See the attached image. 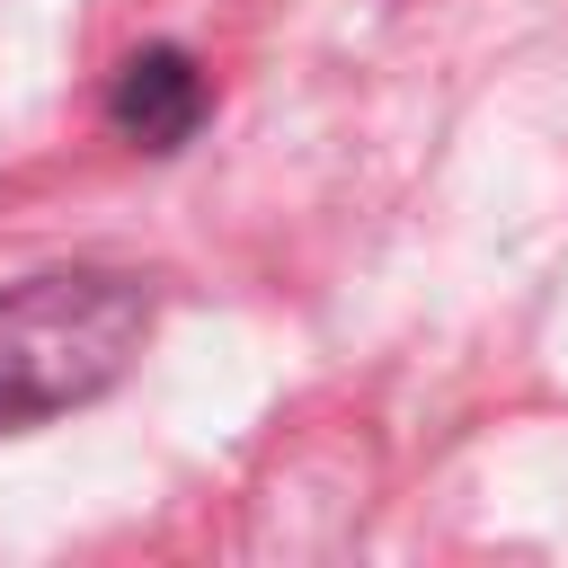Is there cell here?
I'll return each mask as SVG.
<instances>
[{
	"instance_id": "2",
	"label": "cell",
	"mask_w": 568,
	"mask_h": 568,
	"mask_svg": "<svg viewBox=\"0 0 568 568\" xmlns=\"http://www.w3.org/2000/svg\"><path fill=\"white\" fill-rule=\"evenodd\" d=\"M106 115H115L124 142H142V151H178V142L204 124V71H195L178 44H142V53L115 71Z\"/></svg>"
},
{
	"instance_id": "1",
	"label": "cell",
	"mask_w": 568,
	"mask_h": 568,
	"mask_svg": "<svg viewBox=\"0 0 568 568\" xmlns=\"http://www.w3.org/2000/svg\"><path fill=\"white\" fill-rule=\"evenodd\" d=\"M151 328V293L133 275L62 266L0 293V435L44 426L80 399H98Z\"/></svg>"
}]
</instances>
